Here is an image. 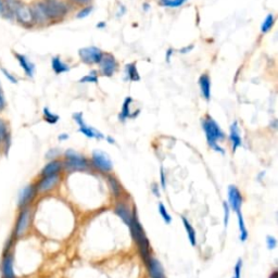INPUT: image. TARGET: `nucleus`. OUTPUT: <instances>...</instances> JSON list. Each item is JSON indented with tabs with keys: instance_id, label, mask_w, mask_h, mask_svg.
Instances as JSON below:
<instances>
[{
	"instance_id": "nucleus-50",
	"label": "nucleus",
	"mask_w": 278,
	"mask_h": 278,
	"mask_svg": "<svg viewBox=\"0 0 278 278\" xmlns=\"http://www.w3.org/2000/svg\"><path fill=\"white\" fill-rule=\"evenodd\" d=\"M232 278H234V277H232Z\"/></svg>"
},
{
	"instance_id": "nucleus-25",
	"label": "nucleus",
	"mask_w": 278,
	"mask_h": 278,
	"mask_svg": "<svg viewBox=\"0 0 278 278\" xmlns=\"http://www.w3.org/2000/svg\"><path fill=\"white\" fill-rule=\"evenodd\" d=\"M125 73H126V77L131 82H138L140 80V75L138 73L137 66L135 62L133 63H129L126 65V69H125Z\"/></svg>"
},
{
	"instance_id": "nucleus-20",
	"label": "nucleus",
	"mask_w": 278,
	"mask_h": 278,
	"mask_svg": "<svg viewBox=\"0 0 278 278\" xmlns=\"http://www.w3.org/2000/svg\"><path fill=\"white\" fill-rule=\"evenodd\" d=\"M15 58L16 60L19 61L21 68L24 70L25 74L28 75L29 77H33L35 72V65L28 59V57L21 55V53H15Z\"/></svg>"
},
{
	"instance_id": "nucleus-6",
	"label": "nucleus",
	"mask_w": 278,
	"mask_h": 278,
	"mask_svg": "<svg viewBox=\"0 0 278 278\" xmlns=\"http://www.w3.org/2000/svg\"><path fill=\"white\" fill-rule=\"evenodd\" d=\"M0 270H1L2 278H16L15 272V254L9 250L8 245L0 263Z\"/></svg>"
},
{
	"instance_id": "nucleus-26",
	"label": "nucleus",
	"mask_w": 278,
	"mask_h": 278,
	"mask_svg": "<svg viewBox=\"0 0 278 278\" xmlns=\"http://www.w3.org/2000/svg\"><path fill=\"white\" fill-rule=\"evenodd\" d=\"M108 184H109L110 186L112 195H113L115 198H119V197L122 195V186H121L120 182L114 176H108Z\"/></svg>"
},
{
	"instance_id": "nucleus-38",
	"label": "nucleus",
	"mask_w": 278,
	"mask_h": 278,
	"mask_svg": "<svg viewBox=\"0 0 278 278\" xmlns=\"http://www.w3.org/2000/svg\"><path fill=\"white\" fill-rule=\"evenodd\" d=\"M160 179H161V186H162L163 189H165V187H167V178H165V173L163 168H161L160 170Z\"/></svg>"
},
{
	"instance_id": "nucleus-13",
	"label": "nucleus",
	"mask_w": 278,
	"mask_h": 278,
	"mask_svg": "<svg viewBox=\"0 0 278 278\" xmlns=\"http://www.w3.org/2000/svg\"><path fill=\"white\" fill-rule=\"evenodd\" d=\"M60 182V175H51V176H45L40 181L36 184V188H37V192L44 194V192H48L53 189Z\"/></svg>"
},
{
	"instance_id": "nucleus-3",
	"label": "nucleus",
	"mask_w": 278,
	"mask_h": 278,
	"mask_svg": "<svg viewBox=\"0 0 278 278\" xmlns=\"http://www.w3.org/2000/svg\"><path fill=\"white\" fill-rule=\"evenodd\" d=\"M202 128L205 134V138H207L208 145L212 148L214 151L221 152L223 154L224 149L217 142L225 139V134H224L221 127H219L216 121L213 120L210 115H207L202 120Z\"/></svg>"
},
{
	"instance_id": "nucleus-1",
	"label": "nucleus",
	"mask_w": 278,
	"mask_h": 278,
	"mask_svg": "<svg viewBox=\"0 0 278 278\" xmlns=\"http://www.w3.org/2000/svg\"><path fill=\"white\" fill-rule=\"evenodd\" d=\"M35 22L59 21L68 15L69 6L62 0H43L32 7Z\"/></svg>"
},
{
	"instance_id": "nucleus-41",
	"label": "nucleus",
	"mask_w": 278,
	"mask_h": 278,
	"mask_svg": "<svg viewBox=\"0 0 278 278\" xmlns=\"http://www.w3.org/2000/svg\"><path fill=\"white\" fill-rule=\"evenodd\" d=\"M173 53H174V50H173L172 48H170L169 50L167 51V55H165V57H167V58H165V59H167V62H168V63H170V62H171V58H172V55H173Z\"/></svg>"
},
{
	"instance_id": "nucleus-36",
	"label": "nucleus",
	"mask_w": 278,
	"mask_h": 278,
	"mask_svg": "<svg viewBox=\"0 0 278 278\" xmlns=\"http://www.w3.org/2000/svg\"><path fill=\"white\" fill-rule=\"evenodd\" d=\"M266 246H267V249H270V250L275 249L276 246H277V240H276L275 237L267 236L266 237Z\"/></svg>"
},
{
	"instance_id": "nucleus-34",
	"label": "nucleus",
	"mask_w": 278,
	"mask_h": 278,
	"mask_svg": "<svg viewBox=\"0 0 278 278\" xmlns=\"http://www.w3.org/2000/svg\"><path fill=\"white\" fill-rule=\"evenodd\" d=\"M224 207V227L228 226V222H230V214H231V208L227 202L223 203Z\"/></svg>"
},
{
	"instance_id": "nucleus-7",
	"label": "nucleus",
	"mask_w": 278,
	"mask_h": 278,
	"mask_svg": "<svg viewBox=\"0 0 278 278\" xmlns=\"http://www.w3.org/2000/svg\"><path fill=\"white\" fill-rule=\"evenodd\" d=\"M92 162L98 171L102 173H110L113 170V164L109 155L100 150H95L92 155Z\"/></svg>"
},
{
	"instance_id": "nucleus-4",
	"label": "nucleus",
	"mask_w": 278,
	"mask_h": 278,
	"mask_svg": "<svg viewBox=\"0 0 278 278\" xmlns=\"http://www.w3.org/2000/svg\"><path fill=\"white\" fill-rule=\"evenodd\" d=\"M65 160L63 162V168L66 171H86L89 168L87 159L82 154H77L74 150H68L65 152Z\"/></svg>"
},
{
	"instance_id": "nucleus-15",
	"label": "nucleus",
	"mask_w": 278,
	"mask_h": 278,
	"mask_svg": "<svg viewBox=\"0 0 278 278\" xmlns=\"http://www.w3.org/2000/svg\"><path fill=\"white\" fill-rule=\"evenodd\" d=\"M148 272H149L151 278H165L162 264L159 262V260L150 257L147 261Z\"/></svg>"
},
{
	"instance_id": "nucleus-22",
	"label": "nucleus",
	"mask_w": 278,
	"mask_h": 278,
	"mask_svg": "<svg viewBox=\"0 0 278 278\" xmlns=\"http://www.w3.org/2000/svg\"><path fill=\"white\" fill-rule=\"evenodd\" d=\"M133 102V98L132 97H126L122 105V109H121V112L119 114V120L121 122H125L127 119L132 118V113H131V105Z\"/></svg>"
},
{
	"instance_id": "nucleus-49",
	"label": "nucleus",
	"mask_w": 278,
	"mask_h": 278,
	"mask_svg": "<svg viewBox=\"0 0 278 278\" xmlns=\"http://www.w3.org/2000/svg\"><path fill=\"white\" fill-rule=\"evenodd\" d=\"M0 92H1V88H0Z\"/></svg>"
},
{
	"instance_id": "nucleus-14",
	"label": "nucleus",
	"mask_w": 278,
	"mask_h": 278,
	"mask_svg": "<svg viewBox=\"0 0 278 278\" xmlns=\"http://www.w3.org/2000/svg\"><path fill=\"white\" fill-rule=\"evenodd\" d=\"M230 140L232 143V152H236V150L243 146V139L240 136V131H239V125L238 121H234L232 124L231 125L230 128Z\"/></svg>"
},
{
	"instance_id": "nucleus-42",
	"label": "nucleus",
	"mask_w": 278,
	"mask_h": 278,
	"mask_svg": "<svg viewBox=\"0 0 278 278\" xmlns=\"http://www.w3.org/2000/svg\"><path fill=\"white\" fill-rule=\"evenodd\" d=\"M152 192H154V195L156 197H160V191H159V187L156 184H154L152 185Z\"/></svg>"
},
{
	"instance_id": "nucleus-11",
	"label": "nucleus",
	"mask_w": 278,
	"mask_h": 278,
	"mask_svg": "<svg viewBox=\"0 0 278 278\" xmlns=\"http://www.w3.org/2000/svg\"><path fill=\"white\" fill-rule=\"evenodd\" d=\"M100 66V73L101 75L107 76V77H111L118 70V62H116L115 58L111 55V53H104L102 59L99 63Z\"/></svg>"
},
{
	"instance_id": "nucleus-48",
	"label": "nucleus",
	"mask_w": 278,
	"mask_h": 278,
	"mask_svg": "<svg viewBox=\"0 0 278 278\" xmlns=\"http://www.w3.org/2000/svg\"><path fill=\"white\" fill-rule=\"evenodd\" d=\"M2 11H3V1L2 0H0V13L2 15Z\"/></svg>"
},
{
	"instance_id": "nucleus-37",
	"label": "nucleus",
	"mask_w": 278,
	"mask_h": 278,
	"mask_svg": "<svg viewBox=\"0 0 278 278\" xmlns=\"http://www.w3.org/2000/svg\"><path fill=\"white\" fill-rule=\"evenodd\" d=\"M1 71H2V73L4 74V76H6V77L10 80L11 83H13V84H16L17 83V79L15 78V76H13V74H11V73H9V72L7 71V70H4V69H2L1 68Z\"/></svg>"
},
{
	"instance_id": "nucleus-2",
	"label": "nucleus",
	"mask_w": 278,
	"mask_h": 278,
	"mask_svg": "<svg viewBox=\"0 0 278 278\" xmlns=\"http://www.w3.org/2000/svg\"><path fill=\"white\" fill-rule=\"evenodd\" d=\"M128 227H129V230H131V235L133 237V239L135 240V243L138 246L139 253H140L143 261L147 263L148 260H149V258L151 257L149 240H148V238H147L146 232H145V231H143L140 222L138 221L137 211L135 208L133 209L132 221H131V223H129Z\"/></svg>"
},
{
	"instance_id": "nucleus-16",
	"label": "nucleus",
	"mask_w": 278,
	"mask_h": 278,
	"mask_svg": "<svg viewBox=\"0 0 278 278\" xmlns=\"http://www.w3.org/2000/svg\"><path fill=\"white\" fill-rule=\"evenodd\" d=\"M114 212L125 224H126L127 226L129 225V223H131V221H132L133 211L129 209V207L126 203L119 202L118 204L115 205Z\"/></svg>"
},
{
	"instance_id": "nucleus-28",
	"label": "nucleus",
	"mask_w": 278,
	"mask_h": 278,
	"mask_svg": "<svg viewBox=\"0 0 278 278\" xmlns=\"http://www.w3.org/2000/svg\"><path fill=\"white\" fill-rule=\"evenodd\" d=\"M43 115H44L45 121H46L47 123L52 124V125L58 123V121H59V119H60L59 115L56 114V113H53V112H51L50 109H49V108H47V107L44 108Z\"/></svg>"
},
{
	"instance_id": "nucleus-18",
	"label": "nucleus",
	"mask_w": 278,
	"mask_h": 278,
	"mask_svg": "<svg viewBox=\"0 0 278 278\" xmlns=\"http://www.w3.org/2000/svg\"><path fill=\"white\" fill-rule=\"evenodd\" d=\"M77 126H78V131L82 133L84 136H86L88 138H95V139H104L105 138L104 134L98 131V129L89 126V125L85 123V121L80 124H78Z\"/></svg>"
},
{
	"instance_id": "nucleus-39",
	"label": "nucleus",
	"mask_w": 278,
	"mask_h": 278,
	"mask_svg": "<svg viewBox=\"0 0 278 278\" xmlns=\"http://www.w3.org/2000/svg\"><path fill=\"white\" fill-rule=\"evenodd\" d=\"M72 2H74L76 4H79V6H89L92 2V0H71Z\"/></svg>"
},
{
	"instance_id": "nucleus-31",
	"label": "nucleus",
	"mask_w": 278,
	"mask_h": 278,
	"mask_svg": "<svg viewBox=\"0 0 278 278\" xmlns=\"http://www.w3.org/2000/svg\"><path fill=\"white\" fill-rule=\"evenodd\" d=\"M79 83L80 84H86V83L97 84L98 83V73L96 71H92L89 74L83 76V77L79 79Z\"/></svg>"
},
{
	"instance_id": "nucleus-19",
	"label": "nucleus",
	"mask_w": 278,
	"mask_h": 278,
	"mask_svg": "<svg viewBox=\"0 0 278 278\" xmlns=\"http://www.w3.org/2000/svg\"><path fill=\"white\" fill-rule=\"evenodd\" d=\"M202 97L207 101L211 100V78L208 74H202L198 80Z\"/></svg>"
},
{
	"instance_id": "nucleus-21",
	"label": "nucleus",
	"mask_w": 278,
	"mask_h": 278,
	"mask_svg": "<svg viewBox=\"0 0 278 278\" xmlns=\"http://www.w3.org/2000/svg\"><path fill=\"white\" fill-rule=\"evenodd\" d=\"M11 143L10 131L7 126V123L3 120L0 119V145L4 147V149L8 150Z\"/></svg>"
},
{
	"instance_id": "nucleus-45",
	"label": "nucleus",
	"mask_w": 278,
	"mask_h": 278,
	"mask_svg": "<svg viewBox=\"0 0 278 278\" xmlns=\"http://www.w3.org/2000/svg\"><path fill=\"white\" fill-rule=\"evenodd\" d=\"M106 139L108 140V142L111 143V145H113V143H115V140H114V139L112 138L111 136H107V137H106Z\"/></svg>"
},
{
	"instance_id": "nucleus-27",
	"label": "nucleus",
	"mask_w": 278,
	"mask_h": 278,
	"mask_svg": "<svg viewBox=\"0 0 278 278\" xmlns=\"http://www.w3.org/2000/svg\"><path fill=\"white\" fill-rule=\"evenodd\" d=\"M237 217H238V226H239V232H240V241L241 243H245V241L248 239V231H247L246 228V224L244 221V216H243V213L240 212H237Z\"/></svg>"
},
{
	"instance_id": "nucleus-9",
	"label": "nucleus",
	"mask_w": 278,
	"mask_h": 278,
	"mask_svg": "<svg viewBox=\"0 0 278 278\" xmlns=\"http://www.w3.org/2000/svg\"><path fill=\"white\" fill-rule=\"evenodd\" d=\"M13 16L15 17L16 21L19 22L20 24L24 25V26H32L36 23L32 8L26 6V4L22 3V2L15 9Z\"/></svg>"
},
{
	"instance_id": "nucleus-47",
	"label": "nucleus",
	"mask_w": 278,
	"mask_h": 278,
	"mask_svg": "<svg viewBox=\"0 0 278 278\" xmlns=\"http://www.w3.org/2000/svg\"><path fill=\"white\" fill-rule=\"evenodd\" d=\"M270 278H278V273H277V271L273 272L272 274H271V276H270Z\"/></svg>"
},
{
	"instance_id": "nucleus-5",
	"label": "nucleus",
	"mask_w": 278,
	"mask_h": 278,
	"mask_svg": "<svg viewBox=\"0 0 278 278\" xmlns=\"http://www.w3.org/2000/svg\"><path fill=\"white\" fill-rule=\"evenodd\" d=\"M31 223H32V209L30 207L21 209L17 215L15 231H13V237L15 239L22 238L29 232Z\"/></svg>"
},
{
	"instance_id": "nucleus-12",
	"label": "nucleus",
	"mask_w": 278,
	"mask_h": 278,
	"mask_svg": "<svg viewBox=\"0 0 278 278\" xmlns=\"http://www.w3.org/2000/svg\"><path fill=\"white\" fill-rule=\"evenodd\" d=\"M228 205L234 212H240L244 203V197L241 195L238 188L234 185L228 187Z\"/></svg>"
},
{
	"instance_id": "nucleus-24",
	"label": "nucleus",
	"mask_w": 278,
	"mask_h": 278,
	"mask_svg": "<svg viewBox=\"0 0 278 278\" xmlns=\"http://www.w3.org/2000/svg\"><path fill=\"white\" fill-rule=\"evenodd\" d=\"M182 222L184 224V227H185V230L188 234V239H189V243L192 247H196L197 245V234H196V231L195 228L191 226V224L189 223V221L182 215Z\"/></svg>"
},
{
	"instance_id": "nucleus-23",
	"label": "nucleus",
	"mask_w": 278,
	"mask_h": 278,
	"mask_svg": "<svg viewBox=\"0 0 278 278\" xmlns=\"http://www.w3.org/2000/svg\"><path fill=\"white\" fill-rule=\"evenodd\" d=\"M51 68H52L53 72H55L57 75L63 74V73H66V72L70 71V66L66 64L65 62L62 61L59 57L52 58Z\"/></svg>"
},
{
	"instance_id": "nucleus-35",
	"label": "nucleus",
	"mask_w": 278,
	"mask_h": 278,
	"mask_svg": "<svg viewBox=\"0 0 278 278\" xmlns=\"http://www.w3.org/2000/svg\"><path fill=\"white\" fill-rule=\"evenodd\" d=\"M241 271H243V260L239 259L238 262L236 263L235 268H234V278H240L241 277Z\"/></svg>"
},
{
	"instance_id": "nucleus-29",
	"label": "nucleus",
	"mask_w": 278,
	"mask_h": 278,
	"mask_svg": "<svg viewBox=\"0 0 278 278\" xmlns=\"http://www.w3.org/2000/svg\"><path fill=\"white\" fill-rule=\"evenodd\" d=\"M275 24V16L272 15V13H270V15H267L266 17H265V20H264V22L262 23L261 25V32L263 34H266L268 31H271L273 26H274Z\"/></svg>"
},
{
	"instance_id": "nucleus-33",
	"label": "nucleus",
	"mask_w": 278,
	"mask_h": 278,
	"mask_svg": "<svg viewBox=\"0 0 278 278\" xmlns=\"http://www.w3.org/2000/svg\"><path fill=\"white\" fill-rule=\"evenodd\" d=\"M93 10V7L92 6V4H89V6L84 7L82 10H80L77 15H76V17H77V19H84V17H86L91 15Z\"/></svg>"
},
{
	"instance_id": "nucleus-43",
	"label": "nucleus",
	"mask_w": 278,
	"mask_h": 278,
	"mask_svg": "<svg viewBox=\"0 0 278 278\" xmlns=\"http://www.w3.org/2000/svg\"><path fill=\"white\" fill-rule=\"evenodd\" d=\"M192 48H194V45H191V46H188V47H185V48H183L179 50V52L181 53H187V52H189L190 50H192Z\"/></svg>"
},
{
	"instance_id": "nucleus-46",
	"label": "nucleus",
	"mask_w": 278,
	"mask_h": 278,
	"mask_svg": "<svg viewBox=\"0 0 278 278\" xmlns=\"http://www.w3.org/2000/svg\"><path fill=\"white\" fill-rule=\"evenodd\" d=\"M107 26V24H106V22H100V23H98V25H97V28L98 29H105Z\"/></svg>"
},
{
	"instance_id": "nucleus-40",
	"label": "nucleus",
	"mask_w": 278,
	"mask_h": 278,
	"mask_svg": "<svg viewBox=\"0 0 278 278\" xmlns=\"http://www.w3.org/2000/svg\"><path fill=\"white\" fill-rule=\"evenodd\" d=\"M4 106H6V101H4V97L2 95V92H0V112L4 109Z\"/></svg>"
},
{
	"instance_id": "nucleus-8",
	"label": "nucleus",
	"mask_w": 278,
	"mask_h": 278,
	"mask_svg": "<svg viewBox=\"0 0 278 278\" xmlns=\"http://www.w3.org/2000/svg\"><path fill=\"white\" fill-rule=\"evenodd\" d=\"M78 55L85 64H99L104 52L98 47H85L79 49Z\"/></svg>"
},
{
	"instance_id": "nucleus-17",
	"label": "nucleus",
	"mask_w": 278,
	"mask_h": 278,
	"mask_svg": "<svg viewBox=\"0 0 278 278\" xmlns=\"http://www.w3.org/2000/svg\"><path fill=\"white\" fill-rule=\"evenodd\" d=\"M63 169V163L60 160H51L50 162L45 165L44 169L42 170V177L45 176H51V175H57L61 172V170Z\"/></svg>"
},
{
	"instance_id": "nucleus-44",
	"label": "nucleus",
	"mask_w": 278,
	"mask_h": 278,
	"mask_svg": "<svg viewBox=\"0 0 278 278\" xmlns=\"http://www.w3.org/2000/svg\"><path fill=\"white\" fill-rule=\"evenodd\" d=\"M69 138V135L68 134H61V135L58 137V139H59V140H66V139Z\"/></svg>"
},
{
	"instance_id": "nucleus-32",
	"label": "nucleus",
	"mask_w": 278,
	"mask_h": 278,
	"mask_svg": "<svg viewBox=\"0 0 278 278\" xmlns=\"http://www.w3.org/2000/svg\"><path fill=\"white\" fill-rule=\"evenodd\" d=\"M159 212L161 214V216H162L163 218V221L167 223V224H170L172 222V217H171V215H170V213L168 212V210L167 208H165V205L162 203V202H160L159 203Z\"/></svg>"
},
{
	"instance_id": "nucleus-10",
	"label": "nucleus",
	"mask_w": 278,
	"mask_h": 278,
	"mask_svg": "<svg viewBox=\"0 0 278 278\" xmlns=\"http://www.w3.org/2000/svg\"><path fill=\"white\" fill-rule=\"evenodd\" d=\"M37 188L34 184H30V185L25 186L23 189L21 190L19 195V199H17V207L21 209L30 207V204L33 202L36 195H37Z\"/></svg>"
},
{
	"instance_id": "nucleus-30",
	"label": "nucleus",
	"mask_w": 278,
	"mask_h": 278,
	"mask_svg": "<svg viewBox=\"0 0 278 278\" xmlns=\"http://www.w3.org/2000/svg\"><path fill=\"white\" fill-rule=\"evenodd\" d=\"M187 0H159L160 6L167 8H178L185 4Z\"/></svg>"
}]
</instances>
